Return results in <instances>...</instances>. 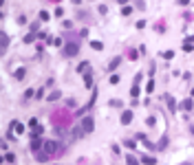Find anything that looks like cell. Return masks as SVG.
Returning <instances> with one entry per match:
<instances>
[{"label":"cell","instance_id":"1","mask_svg":"<svg viewBox=\"0 0 194 165\" xmlns=\"http://www.w3.org/2000/svg\"><path fill=\"white\" fill-rule=\"evenodd\" d=\"M42 150L53 158V156H60V154L64 152V145L60 143V141H51V139H46V141H44V145H42Z\"/></svg>","mask_w":194,"mask_h":165},{"label":"cell","instance_id":"2","mask_svg":"<svg viewBox=\"0 0 194 165\" xmlns=\"http://www.w3.org/2000/svg\"><path fill=\"white\" fill-rule=\"evenodd\" d=\"M62 53H64L66 57H75V55L80 53V46H77L75 42H68V44H64V49H62Z\"/></svg>","mask_w":194,"mask_h":165},{"label":"cell","instance_id":"3","mask_svg":"<svg viewBox=\"0 0 194 165\" xmlns=\"http://www.w3.org/2000/svg\"><path fill=\"white\" fill-rule=\"evenodd\" d=\"M82 128H84L86 134L93 132V128H95V119H93V117H84V119H82Z\"/></svg>","mask_w":194,"mask_h":165},{"label":"cell","instance_id":"4","mask_svg":"<svg viewBox=\"0 0 194 165\" xmlns=\"http://www.w3.org/2000/svg\"><path fill=\"white\" fill-rule=\"evenodd\" d=\"M132 117H135V112H132V110H124V112H121V123L128 126V123L132 121Z\"/></svg>","mask_w":194,"mask_h":165},{"label":"cell","instance_id":"5","mask_svg":"<svg viewBox=\"0 0 194 165\" xmlns=\"http://www.w3.org/2000/svg\"><path fill=\"white\" fill-rule=\"evenodd\" d=\"M7 44H9V38H7V33H2V31H0V55H5Z\"/></svg>","mask_w":194,"mask_h":165},{"label":"cell","instance_id":"6","mask_svg":"<svg viewBox=\"0 0 194 165\" xmlns=\"http://www.w3.org/2000/svg\"><path fill=\"white\" fill-rule=\"evenodd\" d=\"M42 145H44V141H42L40 136H33V139H31V150H33V152H40Z\"/></svg>","mask_w":194,"mask_h":165},{"label":"cell","instance_id":"7","mask_svg":"<svg viewBox=\"0 0 194 165\" xmlns=\"http://www.w3.org/2000/svg\"><path fill=\"white\" fill-rule=\"evenodd\" d=\"M86 132H84V128H82V123H77L75 128H73V139H82Z\"/></svg>","mask_w":194,"mask_h":165},{"label":"cell","instance_id":"8","mask_svg":"<svg viewBox=\"0 0 194 165\" xmlns=\"http://www.w3.org/2000/svg\"><path fill=\"white\" fill-rule=\"evenodd\" d=\"M165 101H168V108H170V112H174L179 106H177V101H174V97L172 95H165Z\"/></svg>","mask_w":194,"mask_h":165},{"label":"cell","instance_id":"9","mask_svg":"<svg viewBox=\"0 0 194 165\" xmlns=\"http://www.w3.org/2000/svg\"><path fill=\"white\" fill-rule=\"evenodd\" d=\"M192 106H194V104H192V99H183V101L179 104V108H181V110H187V112L192 110Z\"/></svg>","mask_w":194,"mask_h":165},{"label":"cell","instance_id":"10","mask_svg":"<svg viewBox=\"0 0 194 165\" xmlns=\"http://www.w3.org/2000/svg\"><path fill=\"white\" fill-rule=\"evenodd\" d=\"M141 163H143V165H157V158L146 154V156H141Z\"/></svg>","mask_w":194,"mask_h":165},{"label":"cell","instance_id":"11","mask_svg":"<svg viewBox=\"0 0 194 165\" xmlns=\"http://www.w3.org/2000/svg\"><path fill=\"white\" fill-rule=\"evenodd\" d=\"M35 158H38L40 163H46V161H48V158H51V156H48V154H46V152L42 150V152H35Z\"/></svg>","mask_w":194,"mask_h":165},{"label":"cell","instance_id":"12","mask_svg":"<svg viewBox=\"0 0 194 165\" xmlns=\"http://www.w3.org/2000/svg\"><path fill=\"white\" fill-rule=\"evenodd\" d=\"M60 97H62V90H53L51 95L46 97V101H55V99H60Z\"/></svg>","mask_w":194,"mask_h":165},{"label":"cell","instance_id":"13","mask_svg":"<svg viewBox=\"0 0 194 165\" xmlns=\"http://www.w3.org/2000/svg\"><path fill=\"white\" fill-rule=\"evenodd\" d=\"M84 84H86V88H93V75H90V70L84 73Z\"/></svg>","mask_w":194,"mask_h":165},{"label":"cell","instance_id":"14","mask_svg":"<svg viewBox=\"0 0 194 165\" xmlns=\"http://www.w3.org/2000/svg\"><path fill=\"white\" fill-rule=\"evenodd\" d=\"M119 64H121V57H113V60H110V64H108V70H115Z\"/></svg>","mask_w":194,"mask_h":165},{"label":"cell","instance_id":"15","mask_svg":"<svg viewBox=\"0 0 194 165\" xmlns=\"http://www.w3.org/2000/svg\"><path fill=\"white\" fill-rule=\"evenodd\" d=\"M13 132H16V134H22V132H24V123L13 121Z\"/></svg>","mask_w":194,"mask_h":165},{"label":"cell","instance_id":"16","mask_svg":"<svg viewBox=\"0 0 194 165\" xmlns=\"http://www.w3.org/2000/svg\"><path fill=\"white\" fill-rule=\"evenodd\" d=\"M139 90H141V88H139V84L135 82V84H132V88H130V95H132V99H137V97H139Z\"/></svg>","mask_w":194,"mask_h":165},{"label":"cell","instance_id":"17","mask_svg":"<svg viewBox=\"0 0 194 165\" xmlns=\"http://www.w3.org/2000/svg\"><path fill=\"white\" fill-rule=\"evenodd\" d=\"M90 49H93V51H104V44L97 42V40H93V42H90Z\"/></svg>","mask_w":194,"mask_h":165},{"label":"cell","instance_id":"18","mask_svg":"<svg viewBox=\"0 0 194 165\" xmlns=\"http://www.w3.org/2000/svg\"><path fill=\"white\" fill-rule=\"evenodd\" d=\"M183 51H185V53H192V51H194V44L185 40V42H183Z\"/></svg>","mask_w":194,"mask_h":165},{"label":"cell","instance_id":"19","mask_svg":"<svg viewBox=\"0 0 194 165\" xmlns=\"http://www.w3.org/2000/svg\"><path fill=\"white\" fill-rule=\"evenodd\" d=\"M88 68H90V64H88V62H82V64L77 66V70H80V73H88Z\"/></svg>","mask_w":194,"mask_h":165},{"label":"cell","instance_id":"20","mask_svg":"<svg viewBox=\"0 0 194 165\" xmlns=\"http://www.w3.org/2000/svg\"><path fill=\"white\" fill-rule=\"evenodd\" d=\"M126 165H139V161H137L132 154H128V156H126Z\"/></svg>","mask_w":194,"mask_h":165},{"label":"cell","instance_id":"21","mask_svg":"<svg viewBox=\"0 0 194 165\" xmlns=\"http://www.w3.org/2000/svg\"><path fill=\"white\" fill-rule=\"evenodd\" d=\"M161 57H163V60H172L174 53H172V51H161Z\"/></svg>","mask_w":194,"mask_h":165},{"label":"cell","instance_id":"22","mask_svg":"<svg viewBox=\"0 0 194 165\" xmlns=\"http://www.w3.org/2000/svg\"><path fill=\"white\" fill-rule=\"evenodd\" d=\"M141 141H143V145H146V148H148V150H155V143H152V141H148V139H146V136H143Z\"/></svg>","mask_w":194,"mask_h":165},{"label":"cell","instance_id":"23","mask_svg":"<svg viewBox=\"0 0 194 165\" xmlns=\"http://www.w3.org/2000/svg\"><path fill=\"white\" fill-rule=\"evenodd\" d=\"M152 90H155V82L150 79L148 84H146V92H150V95H152Z\"/></svg>","mask_w":194,"mask_h":165},{"label":"cell","instance_id":"24","mask_svg":"<svg viewBox=\"0 0 194 165\" xmlns=\"http://www.w3.org/2000/svg\"><path fill=\"white\" fill-rule=\"evenodd\" d=\"M124 145H126L128 150H137V143H135V141H124Z\"/></svg>","mask_w":194,"mask_h":165},{"label":"cell","instance_id":"25","mask_svg":"<svg viewBox=\"0 0 194 165\" xmlns=\"http://www.w3.org/2000/svg\"><path fill=\"white\" fill-rule=\"evenodd\" d=\"M48 18H51V16H48V11H40V20H42V22H46Z\"/></svg>","mask_w":194,"mask_h":165},{"label":"cell","instance_id":"26","mask_svg":"<svg viewBox=\"0 0 194 165\" xmlns=\"http://www.w3.org/2000/svg\"><path fill=\"white\" fill-rule=\"evenodd\" d=\"M155 123H157V119H155V117H148V119H146V126H150V128H152Z\"/></svg>","mask_w":194,"mask_h":165},{"label":"cell","instance_id":"27","mask_svg":"<svg viewBox=\"0 0 194 165\" xmlns=\"http://www.w3.org/2000/svg\"><path fill=\"white\" fill-rule=\"evenodd\" d=\"M22 77H24V68H18L16 70V79H22Z\"/></svg>","mask_w":194,"mask_h":165},{"label":"cell","instance_id":"28","mask_svg":"<svg viewBox=\"0 0 194 165\" xmlns=\"http://www.w3.org/2000/svg\"><path fill=\"white\" fill-rule=\"evenodd\" d=\"M35 40V35H24V42H27V44H31Z\"/></svg>","mask_w":194,"mask_h":165},{"label":"cell","instance_id":"29","mask_svg":"<svg viewBox=\"0 0 194 165\" xmlns=\"http://www.w3.org/2000/svg\"><path fill=\"white\" fill-rule=\"evenodd\" d=\"M121 13H124V16H130V13H132V9H130V7H124V9H121Z\"/></svg>","mask_w":194,"mask_h":165},{"label":"cell","instance_id":"30","mask_svg":"<svg viewBox=\"0 0 194 165\" xmlns=\"http://www.w3.org/2000/svg\"><path fill=\"white\" fill-rule=\"evenodd\" d=\"M110 84H119V75H110Z\"/></svg>","mask_w":194,"mask_h":165},{"label":"cell","instance_id":"31","mask_svg":"<svg viewBox=\"0 0 194 165\" xmlns=\"http://www.w3.org/2000/svg\"><path fill=\"white\" fill-rule=\"evenodd\" d=\"M38 126H40L38 119H31V121H29V128H38Z\"/></svg>","mask_w":194,"mask_h":165},{"label":"cell","instance_id":"32","mask_svg":"<svg viewBox=\"0 0 194 165\" xmlns=\"http://www.w3.org/2000/svg\"><path fill=\"white\" fill-rule=\"evenodd\" d=\"M5 161H9V163H13V161H16V156H13V154H11V152H9V154H7V156H5Z\"/></svg>","mask_w":194,"mask_h":165},{"label":"cell","instance_id":"33","mask_svg":"<svg viewBox=\"0 0 194 165\" xmlns=\"http://www.w3.org/2000/svg\"><path fill=\"white\" fill-rule=\"evenodd\" d=\"M128 57H130V60H137V57H139V53H137V51H130V55H128Z\"/></svg>","mask_w":194,"mask_h":165},{"label":"cell","instance_id":"34","mask_svg":"<svg viewBox=\"0 0 194 165\" xmlns=\"http://www.w3.org/2000/svg\"><path fill=\"white\" fill-rule=\"evenodd\" d=\"M177 2H179V5H183V7H185V5H187V2H190V0H177Z\"/></svg>","mask_w":194,"mask_h":165},{"label":"cell","instance_id":"35","mask_svg":"<svg viewBox=\"0 0 194 165\" xmlns=\"http://www.w3.org/2000/svg\"><path fill=\"white\" fill-rule=\"evenodd\" d=\"M2 5H5V0H0V7H2Z\"/></svg>","mask_w":194,"mask_h":165},{"label":"cell","instance_id":"36","mask_svg":"<svg viewBox=\"0 0 194 165\" xmlns=\"http://www.w3.org/2000/svg\"><path fill=\"white\" fill-rule=\"evenodd\" d=\"M53 2H60V0H53Z\"/></svg>","mask_w":194,"mask_h":165}]
</instances>
